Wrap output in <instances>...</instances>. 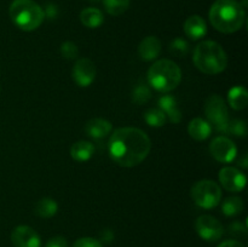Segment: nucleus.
<instances>
[{"label":"nucleus","mask_w":248,"mask_h":247,"mask_svg":"<svg viewBox=\"0 0 248 247\" xmlns=\"http://www.w3.org/2000/svg\"><path fill=\"white\" fill-rule=\"evenodd\" d=\"M152 149V142L144 131L137 127L116 128L109 139V154L123 167H135L144 161Z\"/></svg>","instance_id":"f257e3e1"},{"label":"nucleus","mask_w":248,"mask_h":247,"mask_svg":"<svg viewBox=\"0 0 248 247\" xmlns=\"http://www.w3.org/2000/svg\"><path fill=\"white\" fill-rule=\"evenodd\" d=\"M211 24L217 31L232 34L240 31L245 23V10L236 0H216L210 9Z\"/></svg>","instance_id":"f03ea898"},{"label":"nucleus","mask_w":248,"mask_h":247,"mask_svg":"<svg viewBox=\"0 0 248 247\" xmlns=\"http://www.w3.org/2000/svg\"><path fill=\"white\" fill-rule=\"evenodd\" d=\"M194 64L203 74L216 75L224 72L228 65L225 51L218 43L212 40L201 41L193 53Z\"/></svg>","instance_id":"7ed1b4c3"},{"label":"nucleus","mask_w":248,"mask_h":247,"mask_svg":"<svg viewBox=\"0 0 248 247\" xmlns=\"http://www.w3.org/2000/svg\"><path fill=\"white\" fill-rule=\"evenodd\" d=\"M182 81V70L171 60H159L148 70V82L159 92H170Z\"/></svg>","instance_id":"20e7f679"},{"label":"nucleus","mask_w":248,"mask_h":247,"mask_svg":"<svg viewBox=\"0 0 248 247\" xmlns=\"http://www.w3.org/2000/svg\"><path fill=\"white\" fill-rule=\"evenodd\" d=\"M9 12L15 26L26 31L39 28L45 18V11L33 0H14Z\"/></svg>","instance_id":"39448f33"},{"label":"nucleus","mask_w":248,"mask_h":247,"mask_svg":"<svg viewBox=\"0 0 248 247\" xmlns=\"http://www.w3.org/2000/svg\"><path fill=\"white\" fill-rule=\"evenodd\" d=\"M191 198L194 202L201 208L210 210L219 205L222 199V190L216 182L211 179H202L196 182L191 188Z\"/></svg>","instance_id":"423d86ee"},{"label":"nucleus","mask_w":248,"mask_h":247,"mask_svg":"<svg viewBox=\"0 0 248 247\" xmlns=\"http://www.w3.org/2000/svg\"><path fill=\"white\" fill-rule=\"evenodd\" d=\"M205 114L218 131L227 132L229 125V114L224 99L218 94H211L205 103Z\"/></svg>","instance_id":"0eeeda50"},{"label":"nucleus","mask_w":248,"mask_h":247,"mask_svg":"<svg viewBox=\"0 0 248 247\" xmlns=\"http://www.w3.org/2000/svg\"><path fill=\"white\" fill-rule=\"evenodd\" d=\"M195 229L199 236L205 241L215 242L224 234V228L222 223L210 215H202L198 217L195 222Z\"/></svg>","instance_id":"6e6552de"},{"label":"nucleus","mask_w":248,"mask_h":247,"mask_svg":"<svg viewBox=\"0 0 248 247\" xmlns=\"http://www.w3.org/2000/svg\"><path fill=\"white\" fill-rule=\"evenodd\" d=\"M210 153L217 161L222 164H229L236 159L237 148L232 139L220 136L211 142Z\"/></svg>","instance_id":"1a4fd4ad"},{"label":"nucleus","mask_w":248,"mask_h":247,"mask_svg":"<svg viewBox=\"0 0 248 247\" xmlns=\"http://www.w3.org/2000/svg\"><path fill=\"white\" fill-rule=\"evenodd\" d=\"M218 177L223 188L232 193H239L246 186V176L235 167H223Z\"/></svg>","instance_id":"9d476101"},{"label":"nucleus","mask_w":248,"mask_h":247,"mask_svg":"<svg viewBox=\"0 0 248 247\" xmlns=\"http://www.w3.org/2000/svg\"><path fill=\"white\" fill-rule=\"evenodd\" d=\"M73 79L80 87H87L96 77V65L89 58H80L73 67Z\"/></svg>","instance_id":"9b49d317"},{"label":"nucleus","mask_w":248,"mask_h":247,"mask_svg":"<svg viewBox=\"0 0 248 247\" xmlns=\"http://www.w3.org/2000/svg\"><path fill=\"white\" fill-rule=\"evenodd\" d=\"M11 241L15 247H40L41 240L38 232L28 225H18L12 230Z\"/></svg>","instance_id":"f8f14e48"},{"label":"nucleus","mask_w":248,"mask_h":247,"mask_svg":"<svg viewBox=\"0 0 248 247\" xmlns=\"http://www.w3.org/2000/svg\"><path fill=\"white\" fill-rule=\"evenodd\" d=\"M184 33L191 40H199L207 34V24L202 17L198 15L188 17L184 23Z\"/></svg>","instance_id":"ddd939ff"},{"label":"nucleus","mask_w":248,"mask_h":247,"mask_svg":"<svg viewBox=\"0 0 248 247\" xmlns=\"http://www.w3.org/2000/svg\"><path fill=\"white\" fill-rule=\"evenodd\" d=\"M113 130V126L108 120L102 118H94L87 121L85 126V131L89 137L94 138V139H101L108 136Z\"/></svg>","instance_id":"4468645a"},{"label":"nucleus","mask_w":248,"mask_h":247,"mask_svg":"<svg viewBox=\"0 0 248 247\" xmlns=\"http://www.w3.org/2000/svg\"><path fill=\"white\" fill-rule=\"evenodd\" d=\"M161 52V41L156 36H147L138 46V55L144 61H153Z\"/></svg>","instance_id":"2eb2a0df"},{"label":"nucleus","mask_w":248,"mask_h":247,"mask_svg":"<svg viewBox=\"0 0 248 247\" xmlns=\"http://www.w3.org/2000/svg\"><path fill=\"white\" fill-rule=\"evenodd\" d=\"M211 131H212V127L210 123L201 118L193 119L188 125L189 136L195 140H205L206 138L210 137Z\"/></svg>","instance_id":"dca6fc26"},{"label":"nucleus","mask_w":248,"mask_h":247,"mask_svg":"<svg viewBox=\"0 0 248 247\" xmlns=\"http://www.w3.org/2000/svg\"><path fill=\"white\" fill-rule=\"evenodd\" d=\"M94 153V147L87 140H79L70 148V156L78 162L89 161Z\"/></svg>","instance_id":"f3484780"},{"label":"nucleus","mask_w":248,"mask_h":247,"mask_svg":"<svg viewBox=\"0 0 248 247\" xmlns=\"http://www.w3.org/2000/svg\"><path fill=\"white\" fill-rule=\"evenodd\" d=\"M80 21L87 28H98L104 22V17L97 7H86L80 12Z\"/></svg>","instance_id":"a211bd4d"},{"label":"nucleus","mask_w":248,"mask_h":247,"mask_svg":"<svg viewBox=\"0 0 248 247\" xmlns=\"http://www.w3.org/2000/svg\"><path fill=\"white\" fill-rule=\"evenodd\" d=\"M229 106L235 110H242L248 103V92L244 86H234L228 92Z\"/></svg>","instance_id":"6ab92c4d"},{"label":"nucleus","mask_w":248,"mask_h":247,"mask_svg":"<svg viewBox=\"0 0 248 247\" xmlns=\"http://www.w3.org/2000/svg\"><path fill=\"white\" fill-rule=\"evenodd\" d=\"M159 106L161 110L165 113V115L169 116L172 123L177 124L182 120V114L178 110V108H177L176 99H174L173 96H170V94L162 96L159 99Z\"/></svg>","instance_id":"aec40b11"},{"label":"nucleus","mask_w":248,"mask_h":247,"mask_svg":"<svg viewBox=\"0 0 248 247\" xmlns=\"http://www.w3.org/2000/svg\"><path fill=\"white\" fill-rule=\"evenodd\" d=\"M58 205L53 199L43 198L36 202L35 213L41 218H51L57 213Z\"/></svg>","instance_id":"412c9836"},{"label":"nucleus","mask_w":248,"mask_h":247,"mask_svg":"<svg viewBox=\"0 0 248 247\" xmlns=\"http://www.w3.org/2000/svg\"><path fill=\"white\" fill-rule=\"evenodd\" d=\"M244 210V201L239 196H230L222 203V211L227 217H234Z\"/></svg>","instance_id":"4be33fe9"},{"label":"nucleus","mask_w":248,"mask_h":247,"mask_svg":"<svg viewBox=\"0 0 248 247\" xmlns=\"http://www.w3.org/2000/svg\"><path fill=\"white\" fill-rule=\"evenodd\" d=\"M131 0H103L106 11L113 16H120L130 6Z\"/></svg>","instance_id":"5701e85b"},{"label":"nucleus","mask_w":248,"mask_h":247,"mask_svg":"<svg viewBox=\"0 0 248 247\" xmlns=\"http://www.w3.org/2000/svg\"><path fill=\"white\" fill-rule=\"evenodd\" d=\"M144 119L152 127H161L166 124V115L161 109H149L145 111Z\"/></svg>","instance_id":"b1692460"},{"label":"nucleus","mask_w":248,"mask_h":247,"mask_svg":"<svg viewBox=\"0 0 248 247\" xmlns=\"http://www.w3.org/2000/svg\"><path fill=\"white\" fill-rule=\"evenodd\" d=\"M150 97H152L150 89L144 84H140L138 86H136L132 92V101L135 102L136 104L147 103L150 99Z\"/></svg>","instance_id":"393cba45"},{"label":"nucleus","mask_w":248,"mask_h":247,"mask_svg":"<svg viewBox=\"0 0 248 247\" xmlns=\"http://www.w3.org/2000/svg\"><path fill=\"white\" fill-rule=\"evenodd\" d=\"M189 45L184 39L177 38L170 44V52L173 53L177 57H184L188 53Z\"/></svg>","instance_id":"a878e982"},{"label":"nucleus","mask_w":248,"mask_h":247,"mask_svg":"<svg viewBox=\"0 0 248 247\" xmlns=\"http://www.w3.org/2000/svg\"><path fill=\"white\" fill-rule=\"evenodd\" d=\"M227 132H230L232 135L237 136V137H245L247 133V126L246 123L242 120H235L229 121V125H228Z\"/></svg>","instance_id":"bb28decb"},{"label":"nucleus","mask_w":248,"mask_h":247,"mask_svg":"<svg viewBox=\"0 0 248 247\" xmlns=\"http://www.w3.org/2000/svg\"><path fill=\"white\" fill-rule=\"evenodd\" d=\"M61 55L67 60H74L79 55V48L72 41H64L61 45Z\"/></svg>","instance_id":"cd10ccee"},{"label":"nucleus","mask_w":248,"mask_h":247,"mask_svg":"<svg viewBox=\"0 0 248 247\" xmlns=\"http://www.w3.org/2000/svg\"><path fill=\"white\" fill-rule=\"evenodd\" d=\"M73 247H103V245L93 237H80L74 242Z\"/></svg>","instance_id":"c85d7f7f"},{"label":"nucleus","mask_w":248,"mask_h":247,"mask_svg":"<svg viewBox=\"0 0 248 247\" xmlns=\"http://www.w3.org/2000/svg\"><path fill=\"white\" fill-rule=\"evenodd\" d=\"M45 247H68V242L63 236H55L46 242Z\"/></svg>","instance_id":"c756f323"},{"label":"nucleus","mask_w":248,"mask_h":247,"mask_svg":"<svg viewBox=\"0 0 248 247\" xmlns=\"http://www.w3.org/2000/svg\"><path fill=\"white\" fill-rule=\"evenodd\" d=\"M229 232H232L235 236H244L247 232V229L245 225H242L241 223H232L229 228Z\"/></svg>","instance_id":"7c9ffc66"},{"label":"nucleus","mask_w":248,"mask_h":247,"mask_svg":"<svg viewBox=\"0 0 248 247\" xmlns=\"http://www.w3.org/2000/svg\"><path fill=\"white\" fill-rule=\"evenodd\" d=\"M218 247H245V246L241 244V242L237 241V240H227V241H223Z\"/></svg>","instance_id":"2f4dec72"}]
</instances>
